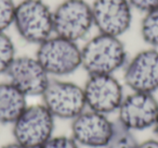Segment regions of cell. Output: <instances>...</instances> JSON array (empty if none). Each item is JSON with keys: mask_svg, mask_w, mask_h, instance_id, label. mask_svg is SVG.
<instances>
[{"mask_svg": "<svg viewBox=\"0 0 158 148\" xmlns=\"http://www.w3.org/2000/svg\"><path fill=\"white\" fill-rule=\"evenodd\" d=\"M35 57L50 76L69 75L81 68V47L57 35L38 45Z\"/></svg>", "mask_w": 158, "mask_h": 148, "instance_id": "cell-3", "label": "cell"}, {"mask_svg": "<svg viewBox=\"0 0 158 148\" xmlns=\"http://www.w3.org/2000/svg\"><path fill=\"white\" fill-rule=\"evenodd\" d=\"M123 81L131 92L155 94L158 91V49L141 50L127 61Z\"/></svg>", "mask_w": 158, "mask_h": 148, "instance_id": "cell-9", "label": "cell"}, {"mask_svg": "<svg viewBox=\"0 0 158 148\" xmlns=\"http://www.w3.org/2000/svg\"><path fill=\"white\" fill-rule=\"evenodd\" d=\"M93 26L92 9L86 0H63L53 10L54 35L78 43Z\"/></svg>", "mask_w": 158, "mask_h": 148, "instance_id": "cell-5", "label": "cell"}, {"mask_svg": "<svg viewBox=\"0 0 158 148\" xmlns=\"http://www.w3.org/2000/svg\"><path fill=\"white\" fill-rule=\"evenodd\" d=\"M15 58L16 51L12 38L6 32H0V75L6 74Z\"/></svg>", "mask_w": 158, "mask_h": 148, "instance_id": "cell-16", "label": "cell"}, {"mask_svg": "<svg viewBox=\"0 0 158 148\" xmlns=\"http://www.w3.org/2000/svg\"><path fill=\"white\" fill-rule=\"evenodd\" d=\"M82 88L87 109L105 115L117 112L126 96L115 75H89Z\"/></svg>", "mask_w": 158, "mask_h": 148, "instance_id": "cell-7", "label": "cell"}, {"mask_svg": "<svg viewBox=\"0 0 158 148\" xmlns=\"http://www.w3.org/2000/svg\"><path fill=\"white\" fill-rule=\"evenodd\" d=\"M91 9L100 34L120 37L132 24L133 9L128 0H93Z\"/></svg>", "mask_w": 158, "mask_h": 148, "instance_id": "cell-10", "label": "cell"}, {"mask_svg": "<svg viewBox=\"0 0 158 148\" xmlns=\"http://www.w3.org/2000/svg\"><path fill=\"white\" fill-rule=\"evenodd\" d=\"M133 10L146 13L153 9L158 8V0H128Z\"/></svg>", "mask_w": 158, "mask_h": 148, "instance_id": "cell-19", "label": "cell"}, {"mask_svg": "<svg viewBox=\"0 0 158 148\" xmlns=\"http://www.w3.org/2000/svg\"><path fill=\"white\" fill-rule=\"evenodd\" d=\"M16 5L14 0H0V32H6L13 25Z\"/></svg>", "mask_w": 158, "mask_h": 148, "instance_id": "cell-17", "label": "cell"}, {"mask_svg": "<svg viewBox=\"0 0 158 148\" xmlns=\"http://www.w3.org/2000/svg\"><path fill=\"white\" fill-rule=\"evenodd\" d=\"M136 148H158V139L152 138L142 141V143H139Z\"/></svg>", "mask_w": 158, "mask_h": 148, "instance_id": "cell-20", "label": "cell"}, {"mask_svg": "<svg viewBox=\"0 0 158 148\" xmlns=\"http://www.w3.org/2000/svg\"><path fill=\"white\" fill-rule=\"evenodd\" d=\"M55 118L42 104L25 108L12 124L14 141L28 148H39L53 136Z\"/></svg>", "mask_w": 158, "mask_h": 148, "instance_id": "cell-4", "label": "cell"}, {"mask_svg": "<svg viewBox=\"0 0 158 148\" xmlns=\"http://www.w3.org/2000/svg\"><path fill=\"white\" fill-rule=\"evenodd\" d=\"M117 121L132 132L153 128L158 118V100L154 94L131 92L117 110Z\"/></svg>", "mask_w": 158, "mask_h": 148, "instance_id": "cell-8", "label": "cell"}, {"mask_svg": "<svg viewBox=\"0 0 158 148\" xmlns=\"http://www.w3.org/2000/svg\"><path fill=\"white\" fill-rule=\"evenodd\" d=\"M39 148H80V146L73 138L72 135L70 136H67V135L54 136L53 135Z\"/></svg>", "mask_w": 158, "mask_h": 148, "instance_id": "cell-18", "label": "cell"}, {"mask_svg": "<svg viewBox=\"0 0 158 148\" xmlns=\"http://www.w3.org/2000/svg\"><path fill=\"white\" fill-rule=\"evenodd\" d=\"M27 97L10 82L0 83V124H13L25 110Z\"/></svg>", "mask_w": 158, "mask_h": 148, "instance_id": "cell-13", "label": "cell"}, {"mask_svg": "<svg viewBox=\"0 0 158 148\" xmlns=\"http://www.w3.org/2000/svg\"><path fill=\"white\" fill-rule=\"evenodd\" d=\"M13 26L23 40L38 46L54 35L53 10L44 0H21L16 5Z\"/></svg>", "mask_w": 158, "mask_h": 148, "instance_id": "cell-2", "label": "cell"}, {"mask_svg": "<svg viewBox=\"0 0 158 148\" xmlns=\"http://www.w3.org/2000/svg\"><path fill=\"white\" fill-rule=\"evenodd\" d=\"M114 130V121L108 115L86 109L72 120V137L79 144L88 148H103Z\"/></svg>", "mask_w": 158, "mask_h": 148, "instance_id": "cell-12", "label": "cell"}, {"mask_svg": "<svg viewBox=\"0 0 158 148\" xmlns=\"http://www.w3.org/2000/svg\"><path fill=\"white\" fill-rule=\"evenodd\" d=\"M128 61L120 37L98 34L81 47V68L89 75H114Z\"/></svg>", "mask_w": 158, "mask_h": 148, "instance_id": "cell-1", "label": "cell"}, {"mask_svg": "<svg viewBox=\"0 0 158 148\" xmlns=\"http://www.w3.org/2000/svg\"><path fill=\"white\" fill-rule=\"evenodd\" d=\"M41 98L55 119L73 120L87 109L84 88L69 81L50 80Z\"/></svg>", "mask_w": 158, "mask_h": 148, "instance_id": "cell-6", "label": "cell"}, {"mask_svg": "<svg viewBox=\"0 0 158 148\" xmlns=\"http://www.w3.org/2000/svg\"><path fill=\"white\" fill-rule=\"evenodd\" d=\"M140 33L142 39L149 48L158 49V8L143 13Z\"/></svg>", "mask_w": 158, "mask_h": 148, "instance_id": "cell-14", "label": "cell"}, {"mask_svg": "<svg viewBox=\"0 0 158 148\" xmlns=\"http://www.w3.org/2000/svg\"><path fill=\"white\" fill-rule=\"evenodd\" d=\"M139 141L134 136V132L128 130L118 121H114V130L110 139L103 148H136Z\"/></svg>", "mask_w": 158, "mask_h": 148, "instance_id": "cell-15", "label": "cell"}, {"mask_svg": "<svg viewBox=\"0 0 158 148\" xmlns=\"http://www.w3.org/2000/svg\"><path fill=\"white\" fill-rule=\"evenodd\" d=\"M1 148H28V147H26V146L21 145V144L16 143V141H13V143L7 144V145H3Z\"/></svg>", "mask_w": 158, "mask_h": 148, "instance_id": "cell-21", "label": "cell"}, {"mask_svg": "<svg viewBox=\"0 0 158 148\" xmlns=\"http://www.w3.org/2000/svg\"><path fill=\"white\" fill-rule=\"evenodd\" d=\"M6 75L8 82L14 85L26 97H41L51 80V76L37 58L29 56H16Z\"/></svg>", "mask_w": 158, "mask_h": 148, "instance_id": "cell-11", "label": "cell"}, {"mask_svg": "<svg viewBox=\"0 0 158 148\" xmlns=\"http://www.w3.org/2000/svg\"><path fill=\"white\" fill-rule=\"evenodd\" d=\"M153 131H154V134H155V137L158 139V118H157V120H156L155 124H154V126H153Z\"/></svg>", "mask_w": 158, "mask_h": 148, "instance_id": "cell-22", "label": "cell"}]
</instances>
